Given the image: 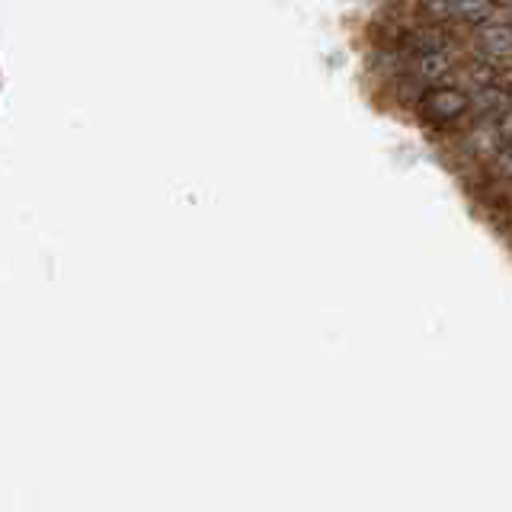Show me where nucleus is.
<instances>
[{"label": "nucleus", "mask_w": 512, "mask_h": 512, "mask_svg": "<svg viewBox=\"0 0 512 512\" xmlns=\"http://www.w3.org/2000/svg\"><path fill=\"white\" fill-rule=\"evenodd\" d=\"M429 13L445 16V20H464V23H480L490 13L487 0H429Z\"/></svg>", "instance_id": "obj_1"}, {"label": "nucleus", "mask_w": 512, "mask_h": 512, "mask_svg": "<svg viewBox=\"0 0 512 512\" xmlns=\"http://www.w3.org/2000/svg\"><path fill=\"white\" fill-rule=\"evenodd\" d=\"M426 109H429V116L436 122L458 119L461 112L468 109V93H461L455 87H436L426 96Z\"/></svg>", "instance_id": "obj_2"}, {"label": "nucleus", "mask_w": 512, "mask_h": 512, "mask_svg": "<svg viewBox=\"0 0 512 512\" xmlns=\"http://www.w3.org/2000/svg\"><path fill=\"white\" fill-rule=\"evenodd\" d=\"M480 45L490 55H512V29L509 26H484L480 29Z\"/></svg>", "instance_id": "obj_3"}]
</instances>
